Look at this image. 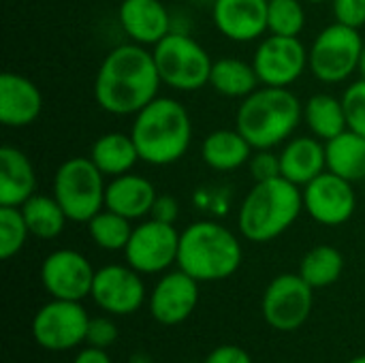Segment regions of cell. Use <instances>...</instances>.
Here are the masks:
<instances>
[{
    "label": "cell",
    "instance_id": "cell-32",
    "mask_svg": "<svg viewBox=\"0 0 365 363\" xmlns=\"http://www.w3.org/2000/svg\"><path fill=\"white\" fill-rule=\"evenodd\" d=\"M28 237L30 229L21 210L13 205H0V259L9 261L19 255Z\"/></svg>",
    "mask_w": 365,
    "mask_h": 363
},
{
    "label": "cell",
    "instance_id": "cell-28",
    "mask_svg": "<svg viewBox=\"0 0 365 363\" xmlns=\"http://www.w3.org/2000/svg\"><path fill=\"white\" fill-rule=\"evenodd\" d=\"M19 210L26 218L30 235L38 240H56L68 223V216L53 195H32Z\"/></svg>",
    "mask_w": 365,
    "mask_h": 363
},
{
    "label": "cell",
    "instance_id": "cell-10",
    "mask_svg": "<svg viewBox=\"0 0 365 363\" xmlns=\"http://www.w3.org/2000/svg\"><path fill=\"white\" fill-rule=\"evenodd\" d=\"M314 289L299 274L276 276L261 302L265 323L276 332H295L312 315Z\"/></svg>",
    "mask_w": 365,
    "mask_h": 363
},
{
    "label": "cell",
    "instance_id": "cell-41",
    "mask_svg": "<svg viewBox=\"0 0 365 363\" xmlns=\"http://www.w3.org/2000/svg\"><path fill=\"white\" fill-rule=\"evenodd\" d=\"M359 75L365 79V41H364V49H361V58H359Z\"/></svg>",
    "mask_w": 365,
    "mask_h": 363
},
{
    "label": "cell",
    "instance_id": "cell-17",
    "mask_svg": "<svg viewBox=\"0 0 365 363\" xmlns=\"http://www.w3.org/2000/svg\"><path fill=\"white\" fill-rule=\"evenodd\" d=\"M269 0H214L212 21L233 43H250L267 32Z\"/></svg>",
    "mask_w": 365,
    "mask_h": 363
},
{
    "label": "cell",
    "instance_id": "cell-22",
    "mask_svg": "<svg viewBox=\"0 0 365 363\" xmlns=\"http://www.w3.org/2000/svg\"><path fill=\"white\" fill-rule=\"evenodd\" d=\"M36 195V171L26 152L13 145L0 148V205L21 208Z\"/></svg>",
    "mask_w": 365,
    "mask_h": 363
},
{
    "label": "cell",
    "instance_id": "cell-14",
    "mask_svg": "<svg viewBox=\"0 0 365 363\" xmlns=\"http://www.w3.org/2000/svg\"><path fill=\"white\" fill-rule=\"evenodd\" d=\"M304 210L308 216L325 227H340L349 223L357 208V195L353 190V182L323 171L310 184L302 188Z\"/></svg>",
    "mask_w": 365,
    "mask_h": 363
},
{
    "label": "cell",
    "instance_id": "cell-26",
    "mask_svg": "<svg viewBox=\"0 0 365 363\" xmlns=\"http://www.w3.org/2000/svg\"><path fill=\"white\" fill-rule=\"evenodd\" d=\"M210 86L220 96L246 98L261 86V81L252 62H244L240 58H220L214 60Z\"/></svg>",
    "mask_w": 365,
    "mask_h": 363
},
{
    "label": "cell",
    "instance_id": "cell-33",
    "mask_svg": "<svg viewBox=\"0 0 365 363\" xmlns=\"http://www.w3.org/2000/svg\"><path fill=\"white\" fill-rule=\"evenodd\" d=\"M342 107L346 116V126L359 135H365V79L359 77L342 94Z\"/></svg>",
    "mask_w": 365,
    "mask_h": 363
},
{
    "label": "cell",
    "instance_id": "cell-31",
    "mask_svg": "<svg viewBox=\"0 0 365 363\" xmlns=\"http://www.w3.org/2000/svg\"><path fill=\"white\" fill-rule=\"evenodd\" d=\"M306 26L304 0H269L267 32L278 36H299Z\"/></svg>",
    "mask_w": 365,
    "mask_h": 363
},
{
    "label": "cell",
    "instance_id": "cell-2",
    "mask_svg": "<svg viewBox=\"0 0 365 363\" xmlns=\"http://www.w3.org/2000/svg\"><path fill=\"white\" fill-rule=\"evenodd\" d=\"M133 118L130 137L143 163L167 167L188 152L192 141V120L180 101L156 96Z\"/></svg>",
    "mask_w": 365,
    "mask_h": 363
},
{
    "label": "cell",
    "instance_id": "cell-8",
    "mask_svg": "<svg viewBox=\"0 0 365 363\" xmlns=\"http://www.w3.org/2000/svg\"><path fill=\"white\" fill-rule=\"evenodd\" d=\"M364 39L359 30L334 21L323 28L308 49V68L323 83H342L359 68Z\"/></svg>",
    "mask_w": 365,
    "mask_h": 363
},
{
    "label": "cell",
    "instance_id": "cell-29",
    "mask_svg": "<svg viewBox=\"0 0 365 363\" xmlns=\"http://www.w3.org/2000/svg\"><path fill=\"white\" fill-rule=\"evenodd\" d=\"M344 272V257L334 246H314L310 248L299 263V276L312 287V289H327L340 280Z\"/></svg>",
    "mask_w": 365,
    "mask_h": 363
},
{
    "label": "cell",
    "instance_id": "cell-34",
    "mask_svg": "<svg viewBox=\"0 0 365 363\" xmlns=\"http://www.w3.org/2000/svg\"><path fill=\"white\" fill-rule=\"evenodd\" d=\"M248 171L255 182H267L282 175L280 154H274V150H255L248 160Z\"/></svg>",
    "mask_w": 365,
    "mask_h": 363
},
{
    "label": "cell",
    "instance_id": "cell-44",
    "mask_svg": "<svg viewBox=\"0 0 365 363\" xmlns=\"http://www.w3.org/2000/svg\"><path fill=\"white\" fill-rule=\"evenodd\" d=\"M364 195H365V180H364Z\"/></svg>",
    "mask_w": 365,
    "mask_h": 363
},
{
    "label": "cell",
    "instance_id": "cell-18",
    "mask_svg": "<svg viewBox=\"0 0 365 363\" xmlns=\"http://www.w3.org/2000/svg\"><path fill=\"white\" fill-rule=\"evenodd\" d=\"M118 21L130 43L154 47L171 28V13L163 0H122Z\"/></svg>",
    "mask_w": 365,
    "mask_h": 363
},
{
    "label": "cell",
    "instance_id": "cell-25",
    "mask_svg": "<svg viewBox=\"0 0 365 363\" xmlns=\"http://www.w3.org/2000/svg\"><path fill=\"white\" fill-rule=\"evenodd\" d=\"M325 156L327 171L353 184L365 180V135L351 128L342 131L334 139L325 141Z\"/></svg>",
    "mask_w": 365,
    "mask_h": 363
},
{
    "label": "cell",
    "instance_id": "cell-38",
    "mask_svg": "<svg viewBox=\"0 0 365 363\" xmlns=\"http://www.w3.org/2000/svg\"><path fill=\"white\" fill-rule=\"evenodd\" d=\"M150 218L160 220V223L175 225V220L180 218V203H178V199L175 197H169V195H158L156 201H154V205H152Z\"/></svg>",
    "mask_w": 365,
    "mask_h": 363
},
{
    "label": "cell",
    "instance_id": "cell-9",
    "mask_svg": "<svg viewBox=\"0 0 365 363\" xmlns=\"http://www.w3.org/2000/svg\"><path fill=\"white\" fill-rule=\"evenodd\" d=\"M90 317L81 302L51 300L32 319L34 342L51 353H62L86 342Z\"/></svg>",
    "mask_w": 365,
    "mask_h": 363
},
{
    "label": "cell",
    "instance_id": "cell-1",
    "mask_svg": "<svg viewBox=\"0 0 365 363\" xmlns=\"http://www.w3.org/2000/svg\"><path fill=\"white\" fill-rule=\"evenodd\" d=\"M160 86L152 51L124 43L103 58L94 77V101L111 116H137L158 96Z\"/></svg>",
    "mask_w": 365,
    "mask_h": 363
},
{
    "label": "cell",
    "instance_id": "cell-5",
    "mask_svg": "<svg viewBox=\"0 0 365 363\" xmlns=\"http://www.w3.org/2000/svg\"><path fill=\"white\" fill-rule=\"evenodd\" d=\"M240 237L216 220H197L180 233L178 267L199 282L231 278L242 265Z\"/></svg>",
    "mask_w": 365,
    "mask_h": 363
},
{
    "label": "cell",
    "instance_id": "cell-16",
    "mask_svg": "<svg viewBox=\"0 0 365 363\" xmlns=\"http://www.w3.org/2000/svg\"><path fill=\"white\" fill-rule=\"evenodd\" d=\"M199 280L182 272H167L150 293L148 306L156 323L165 327L182 325L199 304Z\"/></svg>",
    "mask_w": 365,
    "mask_h": 363
},
{
    "label": "cell",
    "instance_id": "cell-15",
    "mask_svg": "<svg viewBox=\"0 0 365 363\" xmlns=\"http://www.w3.org/2000/svg\"><path fill=\"white\" fill-rule=\"evenodd\" d=\"M96 270L77 250L62 248L45 257L41 265V285L51 300L81 302L90 297Z\"/></svg>",
    "mask_w": 365,
    "mask_h": 363
},
{
    "label": "cell",
    "instance_id": "cell-43",
    "mask_svg": "<svg viewBox=\"0 0 365 363\" xmlns=\"http://www.w3.org/2000/svg\"><path fill=\"white\" fill-rule=\"evenodd\" d=\"M304 2H310V4H321V2H331V0H304Z\"/></svg>",
    "mask_w": 365,
    "mask_h": 363
},
{
    "label": "cell",
    "instance_id": "cell-21",
    "mask_svg": "<svg viewBox=\"0 0 365 363\" xmlns=\"http://www.w3.org/2000/svg\"><path fill=\"white\" fill-rule=\"evenodd\" d=\"M280 165L282 178L304 188L323 171H327L325 141L317 139L314 135L289 139L280 152Z\"/></svg>",
    "mask_w": 365,
    "mask_h": 363
},
{
    "label": "cell",
    "instance_id": "cell-19",
    "mask_svg": "<svg viewBox=\"0 0 365 363\" xmlns=\"http://www.w3.org/2000/svg\"><path fill=\"white\" fill-rule=\"evenodd\" d=\"M43 94L38 86L13 71L0 75V122L6 128H26L38 120Z\"/></svg>",
    "mask_w": 365,
    "mask_h": 363
},
{
    "label": "cell",
    "instance_id": "cell-11",
    "mask_svg": "<svg viewBox=\"0 0 365 363\" xmlns=\"http://www.w3.org/2000/svg\"><path fill=\"white\" fill-rule=\"evenodd\" d=\"M180 231L154 218L141 220L124 248L126 263L139 274H163L178 263Z\"/></svg>",
    "mask_w": 365,
    "mask_h": 363
},
{
    "label": "cell",
    "instance_id": "cell-36",
    "mask_svg": "<svg viewBox=\"0 0 365 363\" xmlns=\"http://www.w3.org/2000/svg\"><path fill=\"white\" fill-rule=\"evenodd\" d=\"M331 11L338 24L355 30L365 26V0H331Z\"/></svg>",
    "mask_w": 365,
    "mask_h": 363
},
{
    "label": "cell",
    "instance_id": "cell-13",
    "mask_svg": "<svg viewBox=\"0 0 365 363\" xmlns=\"http://www.w3.org/2000/svg\"><path fill=\"white\" fill-rule=\"evenodd\" d=\"M143 274L126 265H105L96 270L92 282V302L109 317H128L145 304Z\"/></svg>",
    "mask_w": 365,
    "mask_h": 363
},
{
    "label": "cell",
    "instance_id": "cell-37",
    "mask_svg": "<svg viewBox=\"0 0 365 363\" xmlns=\"http://www.w3.org/2000/svg\"><path fill=\"white\" fill-rule=\"evenodd\" d=\"M203 363H252V357L246 349L237 344H222L216 347Z\"/></svg>",
    "mask_w": 365,
    "mask_h": 363
},
{
    "label": "cell",
    "instance_id": "cell-40",
    "mask_svg": "<svg viewBox=\"0 0 365 363\" xmlns=\"http://www.w3.org/2000/svg\"><path fill=\"white\" fill-rule=\"evenodd\" d=\"M128 363H154V362H152V357H150V355H145V353H141V351H139V353H133V355H130Z\"/></svg>",
    "mask_w": 365,
    "mask_h": 363
},
{
    "label": "cell",
    "instance_id": "cell-20",
    "mask_svg": "<svg viewBox=\"0 0 365 363\" xmlns=\"http://www.w3.org/2000/svg\"><path fill=\"white\" fill-rule=\"evenodd\" d=\"M158 193L154 184L133 171L111 178L105 193V208L122 214L128 220H141L150 216Z\"/></svg>",
    "mask_w": 365,
    "mask_h": 363
},
{
    "label": "cell",
    "instance_id": "cell-27",
    "mask_svg": "<svg viewBox=\"0 0 365 363\" xmlns=\"http://www.w3.org/2000/svg\"><path fill=\"white\" fill-rule=\"evenodd\" d=\"M304 122L308 124L310 135L321 141H329L349 128L342 98L327 92H319L304 103Z\"/></svg>",
    "mask_w": 365,
    "mask_h": 363
},
{
    "label": "cell",
    "instance_id": "cell-3",
    "mask_svg": "<svg viewBox=\"0 0 365 363\" xmlns=\"http://www.w3.org/2000/svg\"><path fill=\"white\" fill-rule=\"evenodd\" d=\"M304 120V103L289 88L261 86L242 98L235 128L255 150H274L291 139Z\"/></svg>",
    "mask_w": 365,
    "mask_h": 363
},
{
    "label": "cell",
    "instance_id": "cell-6",
    "mask_svg": "<svg viewBox=\"0 0 365 363\" xmlns=\"http://www.w3.org/2000/svg\"><path fill=\"white\" fill-rule=\"evenodd\" d=\"M160 81L180 92H195L210 86L214 60L207 49L186 32L171 30L152 49Z\"/></svg>",
    "mask_w": 365,
    "mask_h": 363
},
{
    "label": "cell",
    "instance_id": "cell-12",
    "mask_svg": "<svg viewBox=\"0 0 365 363\" xmlns=\"http://www.w3.org/2000/svg\"><path fill=\"white\" fill-rule=\"evenodd\" d=\"M252 66L261 86L289 88L308 68V49L299 36H265L252 56Z\"/></svg>",
    "mask_w": 365,
    "mask_h": 363
},
{
    "label": "cell",
    "instance_id": "cell-7",
    "mask_svg": "<svg viewBox=\"0 0 365 363\" xmlns=\"http://www.w3.org/2000/svg\"><path fill=\"white\" fill-rule=\"evenodd\" d=\"M105 175L90 156L66 158L53 175V197L71 223H88L105 208Z\"/></svg>",
    "mask_w": 365,
    "mask_h": 363
},
{
    "label": "cell",
    "instance_id": "cell-30",
    "mask_svg": "<svg viewBox=\"0 0 365 363\" xmlns=\"http://www.w3.org/2000/svg\"><path fill=\"white\" fill-rule=\"evenodd\" d=\"M88 233L92 237V242L103 248V250H109V252H118L126 248L130 235H133V220L124 218L122 214L109 210V208H103L96 216H92L88 223Z\"/></svg>",
    "mask_w": 365,
    "mask_h": 363
},
{
    "label": "cell",
    "instance_id": "cell-4",
    "mask_svg": "<svg viewBox=\"0 0 365 363\" xmlns=\"http://www.w3.org/2000/svg\"><path fill=\"white\" fill-rule=\"evenodd\" d=\"M304 210L302 186L287 178L255 182L237 212L242 237L255 244H267L289 231Z\"/></svg>",
    "mask_w": 365,
    "mask_h": 363
},
{
    "label": "cell",
    "instance_id": "cell-42",
    "mask_svg": "<svg viewBox=\"0 0 365 363\" xmlns=\"http://www.w3.org/2000/svg\"><path fill=\"white\" fill-rule=\"evenodd\" d=\"M349 363H365V355H359V357H355V359H351Z\"/></svg>",
    "mask_w": 365,
    "mask_h": 363
},
{
    "label": "cell",
    "instance_id": "cell-39",
    "mask_svg": "<svg viewBox=\"0 0 365 363\" xmlns=\"http://www.w3.org/2000/svg\"><path fill=\"white\" fill-rule=\"evenodd\" d=\"M73 363H111V357L107 355V349H96L88 344L83 351L77 353Z\"/></svg>",
    "mask_w": 365,
    "mask_h": 363
},
{
    "label": "cell",
    "instance_id": "cell-35",
    "mask_svg": "<svg viewBox=\"0 0 365 363\" xmlns=\"http://www.w3.org/2000/svg\"><path fill=\"white\" fill-rule=\"evenodd\" d=\"M118 336H120V329L109 317H94L90 319L86 342L96 349H109L111 344H115Z\"/></svg>",
    "mask_w": 365,
    "mask_h": 363
},
{
    "label": "cell",
    "instance_id": "cell-24",
    "mask_svg": "<svg viewBox=\"0 0 365 363\" xmlns=\"http://www.w3.org/2000/svg\"><path fill=\"white\" fill-rule=\"evenodd\" d=\"M90 160L96 165V169L105 178H118L128 171L141 160L137 145L130 137V133H105L101 135L92 148H90Z\"/></svg>",
    "mask_w": 365,
    "mask_h": 363
},
{
    "label": "cell",
    "instance_id": "cell-23",
    "mask_svg": "<svg viewBox=\"0 0 365 363\" xmlns=\"http://www.w3.org/2000/svg\"><path fill=\"white\" fill-rule=\"evenodd\" d=\"M255 148L250 141L237 131V128H218L212 131L201 145V158L203 163L220 173L235 171L244 165H248Z\"/></svg>",
    "mask_w": 365,
    "mask_h": 363
}]
</instances>
